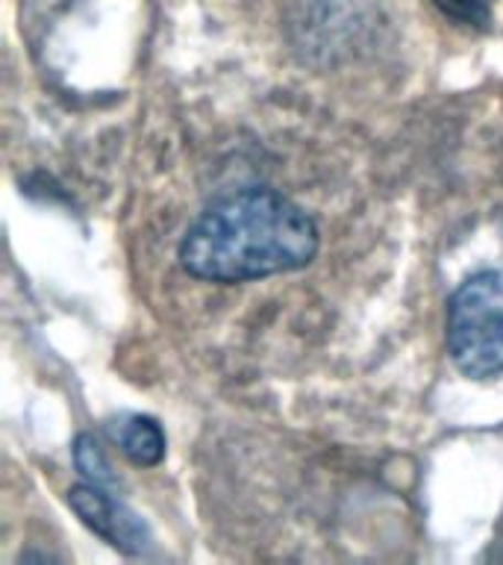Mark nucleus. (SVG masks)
Here are the masks:
<instances>
[{
  "label": "nucleus",
  "mask_w": 503,
  "mask_h": 565,
  "mask_svg": "<svg viewBox=\"0 0 503 565\" xmlns=\"http://www.w3.org/2000/svg\"><path fill=\"white\" fill-rule=\"evenodd\" d=\"M321 233L307 210L274 189H238L212 201L189 224L180 263L210 282H247L307 268Z\"/></svg>",
  "instance_id": "1"
},
{
  "label": "nucleus",
  "mask_w": 503,
  "mask_h": 565,
  "mask_svg": "<svg viewBox=\"0 0 503 565\" xmlns=\"http://www.w3.org/2000/svg\"><path fill=\"white\" fill-rule=\"evenodd\" d=\"M448 353L465 377L503 371V265L471 274L448 300Z\"/></svg>",
  "instance_id": "2"
},
{
  "label": "nucleus",
  "mask_w": 503,
  "mask_h": 565,
  "mask_svg": "<svg viewBox=\"0 0 503 565\" xmlns=\"http://www.w3.org/2000/svg\"><path fill=\"white\" fill-rule=\"evenodd\" d=\"M68 507L77 512V519L86 524L92 533L104 539L106 545H113L121 554L139 556L150 547L148 524L136 512L121 503L118 498L106 492L97 483H79L68 489Z\"/></svg>",
  "instance_id": "3"
},
{
  "label": "nucleus",
  "mask_w": 503,
  "mask_h": 565,
  "mask_svg": "<svg viewBox=\"0 0 503 565\" xmlns=\"http://www.w3.org/2000/svg\"><path fill=\"white\" fill-rule=\"evenodd\" d=\"M115 439L132 466L150 468L165 459V433H162L157 418H150V415H130L118 427Z\"/></svg>",
  "instance_id": "4"
},
{
  "label": "nucleus",
  "mask_w": 503,
  "mask_h": 565,
  "mask_svg": "<svg viewBox=\"0 0 503 565\" xmlns=\"http://www.w3.org/2000/svg\"><path fill=\"white\" fill-rule=\"evenodd\" d=\"M430 3L457 26L485 30V26L492 24L494 0H430Z\"/></svg>",
  "instance_id": "5"
},
{
  "label": "nucleus",
  "mask_w": 503,
  "mask_h": 565,
  "mask_svg": "<svg viewBox=\"0 0 503 565\" xmlns=\"http://www.w3.org/2000/svg\"><path fill=\"white\" fill-rule=\"evenodd\" d=\"M74 462H77V471L86 477L88 483H97V486L113 483L109 462H106L104 450H100V445L95 441V436L79 433L77 441H74Z\"/></svg>",
  "instance_id": "6"
}]
</instances>
